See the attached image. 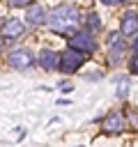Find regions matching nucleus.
<instances>
[{"instance_id": "obj_15", "label": "nucleus", "mask_w": 138, "mask_h": 147, "mask_svg": "<svg viewBox=\"0 0 138 147\" xmlns=\"http://www.w3.org/2000/svg\"><path fill=\"white\" fill-rule=\"evenodd\" d=\"M133 53H136V55H138V32H136V34H133Z\"/></svg>"}, {"instance_id": "obj_8", "label": "nucleus", "mask_w": 138, "mask_h": 147, "mask_svg": "<svg viewBox=\"0 0 138 147\" xmlns=\"http://www.w3.org/2000/svg\"><path fill=\"white\" fill-rule=\"evenodd\" d=\"M138 32V14L136 11H126L122 16V25H120V34L122 37H133Z\"/></svg>"}, {"instance_id": "obj_10", "label": "nucleus", "mask_w": 138, "mask_h": 147, "mask_svg": "<svg viewBox=\"0 0 138 147\" xmlns=\"http://www.w3.org/2000/svg\"><path fill=\"white\" fill-rule=\"evenodd\" d=\"M25 18H28V25H41V23L46 21V11H44V7H39V5H28Z\"/></svg>"}, {"instance_id": "obj_16", "label": "nucleus", "mask_w": 138, "mask_h": 147, "mask_svg": "<svg viewBox=\"0 0 138 147\" xmlns=\"http://www.w3.org/2000/svg\"><path fill=\"white\" fill-rule=\"evenodd\" d=\"M103 5H117V2H124V0H101Z\"/></svg>"}, {"instance_id": "obj_17", "label": "nucleus", "mask_w": 138, "mask_h": 147, "mask_svg": "<svg viewBox=\"0 0 138 147\" xmlns=\"http://www.w3.org/2000/svg\"><path fill=\"white\" fill-rule=\"evenodd\" d=\"M0 51H2V34H0Z\"/></svg>"}, {"instance_id": "obj_5", "label": "nucleus", "mask_w": 138, "mask_h": 147, "mask_svg": "<svg viewBox=\"0 0 138 147\" xmlns=\"http://www.w3.org/2000/svg\"><path fill=\"white\" fill-rule=\"evenodd\" d=\"M101 129H103L106 133H122V131L126 129V117H124V113H122V110H110V113L103 117Z\"/></svg>"}, {"instance_id": "obj_2", "label": "nucleus", "mask_w": 138, "mask_h": 147, "mask_svg": "<svg viewBox=\"0 0 138 147\" xmlns=\"http://www.w3.org/2000/svg\"><path fill=\"white\" fill-rule=\"evenodd\" d=\"M85 57H87L85 53L74 51V48H67L64 53H60L57 67H60V71H62V74H74V71H78V67H83Z\"/></svg>"}, {"instance_id": "obj_11", "label": "nucleus", "mask_w": 138, "mask_h": 147, "mask_svg": "<svg viewBox=\"0 0 138 147\" xmlns=\"http://www.w3.org/2000/svg\"><path fill=\"white\" fill-rule=\"evenodd\" d=\"M126 92H129V78H126V76H122V80L117 83V92H115V94H117L120 99H124V96H126Z\"/></svg>"}, {"instance_id": "obj_3", "label": "nucleus", "mask_w": 138, "mask_h": 147, "mask_svg": "<svg viewBox=\"0 0 138 147\" xmlns=\"http://www.w3.org/2000/svg\"><path fill=\"white\" fill-rule=\"evenodd\" d=\"M7 60H9V67L21 69V71H25V69H30L34 64V55L30 53V48H14V51H9Z\"/></svg>"}, {"instance_id": "obj_6", "label": "nucleus", "mask_w": 138, "mask_h": 147, "mask_svg": "<svg viewBox=\"0 0 138 147\" xmlns=\"http://www.w3.org/2000/svg\"><path fill=\"white\" fill-rule=\"evenodd\" d=\"M106 44H108L110 62H113V64H117V62L122 60V55H124V39L120 37V32H110V34H108V39H106Z\"/></svg>"}, {"instance_id": "obj_13", "label": "nucleus", "mask_w": 138, "mask_h": 147, "mask_svg": "<svg viewBox=\"0 0 138 147\" xmlns=\"http://www.w3.org/2000/svg\"><path fill=\"white\" fill-rule=\"evenodd\" d=\"M12 7H28L30 5V0H7Z\"/></svg>"}, {"instance_id": "obj_12", "label": "nucleus", "mask_w": 138, "mask_h": 147, "mask_svg": "<svg viewBox=\"0 0 138 147\" xmlns=\"http://www.w3.org/2000/svg\"><path fill=\"white\" fill-rule=\"evenodd\" d=\"M85 23H87V28H90L92 32H97V30L101 28V23H99V18H97V14H87V18H85Z\"/></svg>"}, {"instance_id": "obj_7", "label": "nucleus", "mask_w": 138, "mask_h": 147, "mask_svg": "<svg viewBox=\"0 0 138 147\" xmlns=\"http://www.w3.org/2000/svg\"><path fill=\"white\" fill-rule=\"evenodd\" d=\"M23 32H25V23L18 18H7L2 23V37L5 39H18V37H23Z\"/></svg>"}, {"instance_id": "obj_4", "label": "nucleus", "mask_w": 138, "mask_h": 147, "mask_svg": "<svg viewBox=\"0 0 138 147\" xmlns=\"http://www.w3.org/2000/svg\"><path fill=\"white\" fill-rule=\"evenodd\" d=\"M69 48H74V51H80V53H94V48H97V41L92 39V34L90 32H74L71 37H69Z\"/></svg>"}, {"instance_id": "obj_9", "label": "nucleus", "mask_w": 138, "mask_h": 147, "mask_svg": "<svg viewBox=\"0 0 138 147\" xmlns=\"http://www.w3.org/2000/svg\"><path fill=\"white\" fill-rule=\"evenodd\" d=\"M57 60H60V55H57L55 51H51V48H44V51L37 55V62H39L41 69H46V71L57 69Z\"/></svg>"}, {"instance_id": "obj_14", "label": "nucleus", "mask_w": 138, "mask_h": 147, "mask_svg": "<svg viewBox=\"0 0 138 147\" xmlns=\"http://www.w3.org/2000/svg\"><path fill=\"white\" fill-rule=\"evenodd\" d=\"M131 71H133V74H138V55H136V57H133V62H131Z\"/></svg>"}, {"instance_id": "obj_1", "label": "nucleus", "mask_w": 138, "mask_h": 147, "mask_svg": "<svg viewBox=\"0 0 138 147\" xmlns=\"http://www.w3.org/2000/svg\"><path fill=\"white\" fill-rule=\"evenodd\" d=\"M44 23L53 32H57V34H71L80 25V14L71 5H57V7H53L46 14V21Z\"/></svg>"}]
</instances>
